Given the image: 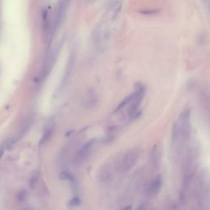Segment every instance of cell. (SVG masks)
<instances>
[{"mask_svg":"<svg viewBox=\"0 0 210 210\" xmlns=\"http://www.w3.org/2000/svg\"><path fill=\"white\" fill-rule=\"evenodd\" d=\"M61 45H62V43H58L54 48L49 49V53H48L45 61H44V63H43V65L41 67L40 71L39 72V73L37 74V76L34 79V81H35L36 84L42 83L48 77L49 73L51 72L54 64L56 63V60H57V58H58Z\"/></svg>","mask_w":210,"mask_h":210,"instance_id":"1","label":"cell"},{"mask_svg":"<svg viewBox=\"0 0 210 210\" xmlns=\"http://www.w3.org/2000/svg\"><path fill=\"white\" fill-rule=\"evenodd\" d=\"M110 38V31L104 22H100L96 27L93 35L94 47L98 51H103L107 45Z\"/></svg>","mask_w":210,"mask_h":210,"instance_id":"2","label":"cell"},{"mask_svg":"<svg viewBox=\"0 0 210 210\" xmlns=\"http://www.w3.org/2000/svg\"><path fill=\"white\" fill-rule=\"evenodd\" d=\"M70 3H71V0H59L58 1L54 24L51 27L50 37H53L54 34L58 30V28H60V27L62 26V24L64 22V18L66 17V14L67 13V9L69 8Z\"/></svg>","mask_w":210,"mask_h":210,"instance_id":"3","label":"cell"},{"mask_svg":"<svg viewBox=\"0 0 210 210\" xmlns=\"http://www.w3.org/2000/svg\"><path fill=\"white\" fill-rule=\"evenodd\" d=\"M54 130H55V124L54 121L48 123V125L46 126L45 130H44V133H43L40 140V145H44L49 142V140L54 135Z\"/></svg>","mask_w":210,"mask_h":210,"instance_id":"8","label":"cell"},{"mask_svg":"<svg viewBox=\"0 0 210 210\" xmlns=\"http://www.w3.org/2000/svg\"><path fill=\"white\" fill-rule=\"evenodd\" d=\"M27 196H28L27 190L25 189H22L20 191H18L17 194V200L19 203H23L27 199Z\"/></svg>","mask_w":210,"mask_h":210,"instance_id":"14","label":"cell"},{"mask_svg":"<svg viewBox=\"0 0 210 210\" xmlns=\"http://www.w3.org/2000/svg\"><path fill=\"white\" fill-rule=\"evenodd\" d=\"M18 138L15 137V136H12V137H9L4 143V149H6L7 150H13L15 147V145L17 143Z\"/></svg>","mask_w":210,"mask_h":210,"instance_id":"12","label":"cell"},{"mask_svg":"<svg viewBox=\"0 0 210 210\" xmlns=\"http://www.w3.org/2000/svg\"><path fill=\"white\" fill-rule=\"evenodd\" d=\"M131 209H132V208H131V206L127 205V206H125V207H124L123 209H121V210H131Z\"/></svg>","mask_w":210,"mask_h":210,"instance_id":"16","label":"cell"},{"mask_svg":"<svg viewBox=\"0 0 210 210\" xmlns=\"http://www.w3.org/2000/svg\"><path fill=\"white\" fill-rule=\"evenodd\" d=\"M135 95V91L134 92H132L131 94H130L128 96H126L122 101H121L120 104L117 107L116 110H115V112H118V111H120L121 110L122 108H124L126 106H127V105H129V103H130V101L132 100V98L134 97Z\"/></svg>","mask_w":210,"mask_h":210,"instance_id":"11","label":"cell"},{"mask_svg":"<svg viewBox=\"0 0 210 210\" xmlns=\"http://www.w3.org/2000/svg\"><path fill=\"white\" fill-rule=\"evenodd\" d=\"M23 210H32V209H31V208H26V209H24Z\"/></svg>","mask_w":210,"mask_h":210,"instance_id":"17","label":"cell"},{"mask_svg":"<svg viewBox=\"0 0 210 210\" xmlns=\"http://www.w3.org/2000/svg\"><path fill=\"white\" fill-rule=\"evenodd\" d=\"M140 156V150L139 148H134L128 150L122 157L120 163V169L122 172H127L134 167Z\"/></svg>","mask_w":210,"mask_h":210,"instance_id":"4","label":"cell"},{"mask_svg":"<svg viewBox=\"0 0 210 210\" xmlns=\"http://www.w3.org/2000/svg\"><path fill=\"white\" fill-rule=\"evenodd\" d=\"M3 153H4V148H1L0 149V160H1L2 157L3 155Z\"/></svg>","mask_w":210,"mask_h":210,"instance_id":"15","label":"cell"},{"mask_svg":"<svg viewBox=\"0 0 210 210\" xmlns=\"http://www.w3.org/2000/svg\"><path fill=\"white\" fill-rule=\"evenodd\" d=\"M162 186H163V179L160 175L156 176L153 179L152 182L150 184L148 193L150 197H155L161 190Z\"/></svg>","mask_w":210,"mask_h":210,"instance_id":"7","label":"cell"},{"mask_svg":"<svg viewBox=\"0 0 210 210\" xmlns=\"http://www.w3.org/2000/svg\"><path fill=\"white\" fill-rule=\"evenodd\" d=\"M32 124H33V117L31 116H28L25 118V120L22 122V125L21 126L19 134H18V139L23 138L28 133V131L30 130L31 127L32 126Z\"/></svg>","mask_w":210,"mask_h":210,"instance_id":"9","label":"cell"},{"mask_svg":"<svg viewBox=\"0 0 210 210\" xmlns=\"http://www.w3.org/2000/svg\"><path fill=\"white\" fill-rule=\"evenodd\" d=\"M94 144H95L94 139L89 140L78 149V151L76 153L75 157H74V162L76 164L80 165L89 158L90 153L94 146Z\"/></svg>","mask_w":210,"mask_h":210,"instance_id":"5","label":"cell"},{"mask_svg":"<svg viewBox=\"0 0 210 210\" xmlns=\"http://www.w3.org/2000/svg\"><path fill=\"white\" fill-rule=\"evenodd\" d=\"M123 0H107L105 13L110 20H115L121 13Z\"/></svg>","mask_w":210,"mask_h":210,"instance_id":"6","label":"cell"},{"mask_svg":"<svg viewBox=\"0 0 210 210\" xmlns=\"http://www.w3.org/2000/svg\"><path fill=\"white\" fill-rule=\"evenodd\" d=\"M111 177V169L109 167L104 166L98 172V178L100 181H106Z\"/></svg>","mask_w":210,"mask_h":210,"instance_id":"10","label":"cell"},{"mask_svg":"<svg viewBox=\"0 0 210 210\" xmlns=\"http://www.w3.org/2000/svg\"><path fill=\"white\" fill-rule=\"evenodd\" d=\"M40 179V172L39 171H34L29 178V186L31 188H34L38 183V181Z\"/></svg>","mask_w":210,"mask_h":210,"instance_id":"13","label":"cell"}]
</instances>
